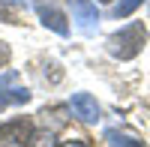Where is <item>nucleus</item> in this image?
Here are the masks:
<instances>
[{"label": "nucleus", "mask_w": 150, "mask_h": 147, "mask_svg": "<svg viewBox=\"0 0 150 147\" xmlns=\"http://www.w3.org/2000/svg\"><path fill=\"white\" fill-rule=\"evenodd\" d=\"M144 39H147V30H144V24L141 21H135L129 24V27H123L120 33H114L108 39V51L111 57H120V60H132L135 54L144 48Z\"/></svg>", "instance_id": "1"}, {"label": "nucleus", "mask_w": 150, "mask_h": 147, "mask_svg": "<svg viewBox=\"0 0 150 147\" xmlns=\"http://www.w3.org/2000/svg\"><path fill=\"white\" fill-rule=\"evenodd\" d=\"M27 99H30V90L18 84V72L6 69L3 75H0V111H3L6 105H21Z\"/></svg>", "instance_id": "2"}, {"label": "nucleus", "mask_w": 150, "mask_h": 147, "mask_svg": "<svg viewBox=\"0 0 150 147\" xmlns=\"http://www.w3.org/2000/svg\"><path fill=\"white\" fill-rule=\"evenodd\" d=\"M33 138V126L30 120H12V123L0 126V141L6 147H27Z\"/></svg>", "instance_id": "3"}, {"label": "nucleus", "mask_w": 150, "mask_h": 147, "mask_svg": "<svg viewBox=\"0 0 150 147\" xmlns=\"http://www.w3.org/2000/svg\"><path fill=\"white\" fill-rule=\"evenodd\" d=\"M69 108L75 111V117L84 120V123H96L99 120V105L90 93H75L72 99H69Z\"/></svg>", "instance_id": "4"}, {"label": "nucleus", "mask_w": 150, "mask_h": 147, "mask_svg": "<svg viewBox=\"0 0 150 147\" xmlns=\"http://www.w3.org/2000/svg\"><path fill=\"white\" fill-rule=\"evenodd\" d=\"M72 21H78V27L84 33H90L99 21V12L93 6V0H72Z\"/></svg>", "instance_id": "5"}, {"label": "nucleus", "mask_w": 150, "mask_h": 147, "mask_svg": "<svg viewBox=\"0 0 150 147\" xmlns=\"http://www.w3.org/2000/svg\"><path fill=\"white\" fill-rule=\"evenodd\" d=\"M39 18H42V24L45 27H51L54 33H60V36H66L69 33V24H66V15L60 9H54V6H39Z\"/></svg>", "instance_id": "6"}, {"label": "nucleus", "mask_w": 150, "mask_h": 147, "mask_svg": "<svg viewBox=\"0 0 150 147\" xmlns=\"http://www.w3.org/2000/svg\"><path fill=\"white\" fill-rule=\"evenodd\" d=\"M105 138H108V144H111V147H144L141 141H135L132 135H123V132H114V129H111Z\"/></svg>", "instance_id": "7"}, {"label": "nucleus", "mask_w": 150, "mask_h": 147, "mask_svg": "<svg viewBox=\"0 0 150 147\" xmlns=\"http://www.w3.org/2000/svg\"><path fill=\"white\" fill-rule=\"evenodd\" d=\"M141 3H144V0H120V3L114 6V15H117V18H129Z\"/></svg>", "instance_id": "8"}, {"label": "nucleus", "mask_w": 150, "mask_h": 147, "mask_svg": "<svg viewBox=\"0 0 150 147\" xmlns=\"http://www.w3.org/2000/svg\"><path fill=\"white\" fill-rule=\"evenodd\" d=\"M27 147H54V135L51 132H39V135H33Z\"/></svg>", "instance_id": "9"}, {"label": "nucleus", "mask_w": 150, "mask_h": 147, "mask_svg": "<svg viewBox=\"0 0 150 147\" xmlns=\"http://www.w3.org/2000/svg\"><path fill=\"white\" fill-rule=\"evenodd\" d=\"M6 6H12V9H30L33 0H0V9H6Z\"/></svg>", "instance_id": "10"}, {"label": "nucleus", "mask_w": 150, "mask_h": 147, "mask_svg": "<svg viewBox=\"0 0 150 147\" xmlns=\"http://www.w3.org/2000/svg\"><path fill=\"white\" fill-rule=\"evenodd\" d=\"M6 63H9V45L0 42V66H6Z\"/></svg>", "instance_id": "11"}, {"label": "nucleus", "mask_w": 150, "mask_h": 147, "mask_svg": "<svg viewBox=\"0 0 150 147\" xmlns=\"http://www.w3.org/2000/svg\"><path fill=\"white\" fill-rule=\"evenodd\" d=\"M63 147H87V144H84V141H66Z\"/></svg>", "instance_id": "12"}, {"label": "nucleus", "mask_w": 150, "mask_h": 147, "mask_svg": "<svg viewBox=\"0 0 150 147\" xmlns=\"http://www.w3.org/2000/svg\"><path fill=\"white\" fill-rule=\"evenodd\" d=\"M105 3H108V0H105Z\"/></svg>", "instance_id": "13"}]
</instances>
